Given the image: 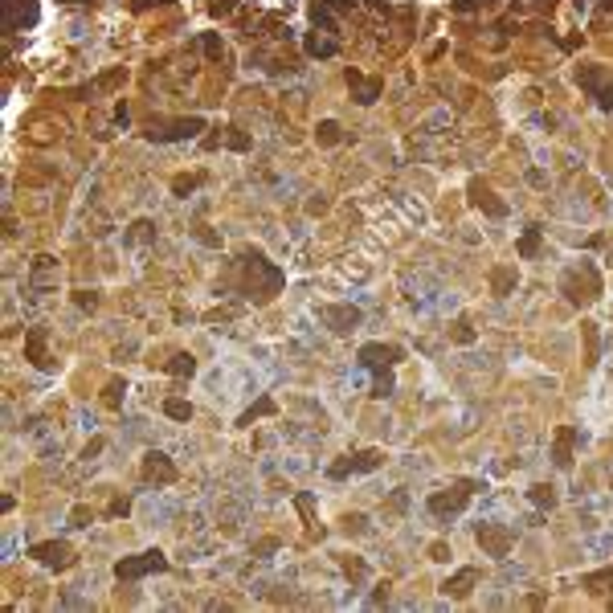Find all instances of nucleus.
Returning a JSON list of instances; mask_svg holds the SVG:
<instances>
[{"mask_svg":"<svg viewBox=\"0 0 613 613\" xmlns=\"http://www.w3.org/2000/svg\"><path fill=\"white\" fill-rule=\"evenodd\" d=\"M401 360V347H384V344H364L360 347V364L376 376L372 397H388L393 393V364Z\"/></svg>","mask_w":613,"mask_h":613,"instance_id":"obj_1","label":"nucleus"},{"mask_svg":"<svg viewBox=\"0 0 613 613\" xmlns=\"http://www.w3.org/2000/svg\"><path fill=\"white\" fill-rule=\"evenodd\" d=\"M168 569V560H164V552H139V556H123L115 564V576L119 581H139V576H148V573H164Z\"/></svg>","mask_w":613,"mask_h":613,"instance_id":"obj_2","label":"nucleus"},{"mask_svg":"<svg viewBox=\"0 0 613 613\" xmlns=\"http://www.w3.org/2000/svg\"><path fill=\"white\" fill-rule=\"evenodd\" d=\"M384 462L381 450H360V454H344V458H335L327 466V475L331 479H347V475H368V470H376Z\"/></svg>","mask_w":613,"mask_h":613,"instance_id":"obj_3","label":"nucleus"},{"mask_svg":"<svg viewBox=\"0 0 613 613\" xmlns=\"http://www.w3.org/2000/svg\"><path fill=\"white\" fill-rule=\"evenodd\" d=\"M576 82H581L601 107H613V74L605 66H581V70H576Z\"/></svg>","mask_w":613,"mask_h":613,"instance_id":"obj_4","label":"nucleus"},{"mask_svg":"<svg viewBox=\"0 0 613 613\" xmlns=\"http://www.w3.org/2000/svg\"><path fill=\"white\" fill-rule=\"evenodd\" d=\"M470 487H475V482H454V487H446V491H434V495H429V511H434V516H458L462 507L470 503Z\"/></svg>","mask_w":613,"mask_h":613,"instance_id":"obj_5","label":"nucleus"},{"mask_svg":"<svg viewBox=\"0 0 613 613\" xmlns=\"http://www.w3.org/2000/svg\"><path fill=\"white\" fill-rule=\"evenodd\" d=\"M201 127H205L201 119H176V123H164V119L155 123V119H152L143 135H148V139H155V143H172V139H189V135H196Z\"/></svg>","mask_w":613,"mask_h":613,"instance_id":"obj_6","label":"nucleus"},{"mask_svg":"<svg viewBox=\"0 0 613 613\" xmlns=\"http://www.w3.org/2000/svg\"><path fill=\"white\" fill-rule=\"evenodd\" d=\"M475 536H479V548L487 556H507V552H511V544H516L511 528H503V523H482Z\"/></svg>","mask_w":613,"mask_h":613,"instance_id":"obj_7","label":"nucleus"},{"mask_svg":"<svg viewBox=\"0 0 613 613\" xmlns=\"http://www.w3.org/2000/svg\"><path fill=\"white\" fill-rule=\"evenodd\" d=\"M29 556L41 560V564H49V569H70V564H74V552H70L66 544H58V540H49V544H33Z\"/></svg>","mask_w":613,"mask_h":613,"instance_id":"obj_8","label":"nucleus"},{"mask_svg":"<svg viewBox=\"0 0 613 613\" xmlns=\"http://www.w3.org/2000/svg\"><path fill=\"white\" fill-rule=\"evenodd\" d=\"M37 20V0H4V29L17 33L20 25Z\"/></svg>","mask_w":613,"mask_h":613,"instance_id":"obj_9","label":"nucleus"},{"mask_svg":"<svg viewBox=\"0 0 613 613\" xmlns=\"http://www.w3.org/2000/svg\"><path fill=\"white\" fill-rule=\"evenodd\" d=\"M143 479L160 482V487H172V482H176V466L168 462V454H155V450H152V454L143 458Z\"/></svg>","mask_w":613,"mask_h":613,"instance_id":"obj_10","label":"nucleus"},{"mask_svg":"<svg viewBox=\"0 0 613 613\" xmlns=\"http://www.w3.org/2000/svg\"><path fill=\"white\" fill-rule=\"evenodd\" d=\"M319 315H323V323H331V331H340V335H347L352 327L360 323V311H356V306H323Z\"/></svg>","mask_w":613,"mask_h":613,"instance_id":"obj_11","label":"nucleus"},{"mask_svg":"<svg viewBox=\"0 0 613 613\" xmlns=\"http://www.w3.org/2000/svg\"><path fill=\"white\" fill-rule=\"evenodd\" d=\"M347 86L356 90V102H364V107L381 98V82H376V78H364L360 70H347Z\"/></svg>","mask_w":613,"mask_h":613,"instance_id":"obj_12","label":"nucleus"},{"mask_svg":"<svg viewBox=\"0 0 613 613\" xmlns=\"http://www.w3.org/2000/svg\"><path fill=\"white\" fill-rule=\"evenodd\" d=\"M573 441H576L573 425H560V429H556V446H552V462H556V466H573Z\"/></svg>","mask_w":613,"mask_h":613,"instance_id":"obj_13","label":"nucleus"},{"mask_svg":"<svg viewBox=\"0 0 613 613\" xmlns=\"http://www.w3.org/2000/svg\"><path fill=\"white\" fill-rule=\"evenodd\" d=\"M470 201H475L479 209H487L491 217H503V213H507V205H503V201H495V192L487 189L482 180H470Z\"/></svg>","mask_w":613,"mask_h":613,"instance_id":"obj_14","label":"nucleus"},{"mask_svg":"<svg viewBox=\"0 0 613 613\" xmlns=\"http://www.w3.org/2000/svg\"><path fill=\"white\" fill-rule=\"evenodd\" d=\"M25 356H29L37 368H54V360L45 356V327H33V331H29V340H25Z\"/></svg>","mask_w":613,"mask_h":613,"instance_id":"obj_15","label":"nucleus"},{"mask_svg":"<svg viewBox=\"0 0 613 613\" xmlns=\"http://www.w3.org/2000/svg\"><path fill=\"white\" fill-rule=\"evenodd\" d=\"M475 581H479V573H475V569H462L454 581H446V585H441V593H446V597H466Z\"/></svg>","mask_w":613,"mask_h":613,"instance_id":"obj_16","label":"nucleus"},{"mask_svg":"<svg viewBox=\"0 0 613 613\" xmlns=\"http://www.w3.org/2000/svg\"><path fill=\"white\" fill-rule=\"evenodd\" d=\"M335 49H340V41L319 37V33H311V37H306V54H311V58H335Z\"/></svg>","mask_w":613,"mask_h":613,"instance_id":"obj_17","label":"nucleus"},{"mask_svg":"<svg viewBox=\"0 0 613 613\" xmlns=\"http://www.w3.org/2000/svg\"><path fill=\"white\" fill-rule=\"evenodd\" d=\"M164 413H168L172 422H189V417H192V405L180 401V397H168V401H164Z\"/></svg>","mask_w":613,"mask_h":613,"instance_id":"obj_18","label":"nucleus"},{"mask_svg":"<svg viewBox=\"0 0 613 613\" xmlns=\"http://www.w3.org/2000/svg\"><path fill=\"white\" fill-rule=\"evenodd\" d=\"M123 393H127V384L111 381L107 388H102V405H107V409H119V405H123Z\"/></svg>","mask_w":613,"mask_h":613,"instance_id":"obj_19","label":"nucleus"},{"mask_svg":"<svg viewBox=\"0 0 613 613\" xmlns=\"http://www.w3.org/2000/svg\"><path fill=\"white\" fill-rule=\"evenodd\" d=\"M168 372H172V376H192V372H196V360L180 352V356H172V360H168Z\"/></svg>","mask_w":613,"mask_h":613,"instance_id":"obj_20","label":"nucleus"},{"mask_svg":"<svg viewBox=\"0 0 613 613\" xmlns=\"http://www.w3.org/2000/svg\"><path fill=\"white\" fill-rule=\"evenodd\" d=\"M532 503H536L540 511H544V507H556V491L544 487V482H536V487H532Z\"/></svg>","mask_w":613,"mask_h":613,"instance_id":"obj_21","label":"nucleus"},{"mask_svg":"<svg viewBox=\"0 0 613 613\" xmlns=\"http://www.w3.org/2000/svg\"><path fill=\"white\" fill-rule=\"evenodd\" d=\"M536 249H540V225H532L528 237H523V246H519V254H523V258H536Z\"/></svg>","mask_w":613,"mask_h":613,"instance_id":"obj_22","label":"nucleus"},{"mask_svg":"<svg viewBox=\"0 0 613 613\" xmlns=\"http://www.w3.org/2000/svg\"><path fill=\"white\" fill-rule=\"evenodd\" d=\"M585 585H589L593 593H601V585H613V569H601V573H589V576H585Z\"/></svg>","mask_w":613,"mask_h":613,"instance_id":"obj_23","label":"nucleus"},{"mask_svg":"<svg viewBox=\"0 0 613 613\" xmlns=\"http://www.w3.org/2000/svg\"><path fill=\"white\" fill-rule=\"evenodd\" d=\"M262 413H274V401H270V397H262V401L254 405V409H249L246 417H242V425H249L254 417H262Z\"/></svg>","mask_w":613,"mask_h":613,"instance_id":"obj_24","label":"nucleus"},{"mask_svg":"<svg viewBox=\"0 0 613 613\" xmlns=\"http://www.w3.org/2000/svg\"><path fill=\"white\" fill-rule=\"evenodd\" d=\"M511 282H516V270H495V294H507Z\"/></svg>","mask_w":613,"mask_h":613,"instance_id":"obj_25","label":"nucleus"},{"mask_svg":"<svg viewBox=\"0 0 613 613\" xmlns=\"http://www.w3.org/2000/svg\"><path fill=\"white\" fill-rule=\"evenodd\" d=\"M201 41H205V54H209L213 61H217V58H221V54H225V45L217 41V33H205V37H201Z\"/></svg>","mask_w":613,"mask_h":613,"instance_id":"obj_26","label":"nucleus"},{"mask_svg":"<svg viewBox=\"0 0 613 613\" xmlns=\"http://www.w3.org/2000/svg\"><path fill=\"white\" fill-rule=\"evenodd\" d=\"M319 143H340V127L335 123H319Z\"/></svg>","mask_w":613,"mask_h":613,"instance_id":"obj_27","label":"nucleus"},{"mask_svg":"<svg viewBox=\"0 0 613 613\" xmlns=\"http://www.w3.org/2000/svg\"><path fill=\"white\" fill-rule=\"evenodd\" d=\"M585 335H589V364H597V331H593V323H585Z\"/></svg>","mask_w":613,"mask_h":613,"instance_id":"obj_28","label":"nucleus"},{"mask_svg":"<svg viewBox=\"0 0 613 613\" xmlns=\"http://www.w3.org/2000/svg\"><path fill=\"white\" fill-rule=\"evenodd\" d=\"M196 180H201V176H180L172 189H176V192H189V189H196Z\"/></svg>","mask_w":613,"mask_h":613,"instance_id":"obj_29","label":"nucleus"},{"mask_svg":"<svg viewBox=\"0 0 613 613\" xmlns=\"http://www.w3.org/2000/svg\"><path fill=\"white\" fill-rule=\"evenodd\" d=\"M446 552H450L446 544H434V548H429V560H450V556H446Z\"/></svg>","mask_w":613,"mask_h":613,"instance_id":"obj_30","label":"nucleus"},{"mask_svg":"<svg viewBox=\"0 0 613 613\" xmlns=\"http://www.w3.org/2000/svg\"><path fill=\"white\" fill-rule=\"evenodd\" d=\"M458 340H462V344H470V340H475V331H470V323H458Z\"/></svg>","mask_w":613,"mask_h":613,"instance_id":"obj_31","label":"nucleus"},{"mask_svg":"<svg viewBox=\"0 0 613 613\" xmlns=\"http://www.w3.org/2000/svg\"><path fill=\"white\" fill-rule=\"evenodd\" d=\"M127 507H131V503H127V499H115V503H111V516H123V511H127Z\"/></svg>","mask_w":613,"mask_h":613,"instance_id":"obj_32","label":"nucleus"},{"mask_svg":"<svg viewBox=\"0 0 613 613\" xmlns=\"http://www.w3.org/2000/svg\"><path fill=\"white\" fill-rule=\"evenodd\" d=\"M98 450H102V438H95V441H90V446H86V454H82V458H95Z\"/></svg>","mask_w":613,"mask_h":613,"instance_id":"obj_33","label":"nucleus"},{"mask_svg":"<svg viewBox=\"0 0 613 613\" xmlns=\"http://www.w3.org/2000/svg\"><path fill=\"white\" fill-rule=\"evenodd\" d=\"M148 4H160V0H135V8H148Z\"/></svg>","mask_w":613,"mask_h":613,"instance_id":"obj_34","label":"nucleus"},{"mask_svg":"<svg viewBox=\"0 0 613 613\" xmlns=\"http://www.w3.org/2000/svg\"><path fill=\"white\" fill-rule=\"evenodd\" d=\"M66 4H98V0H66Z\"/></svg>","mask_w":613,"mask_h":613,"instance_id":"obj_35","label":"nucleus"}]
</instances>
